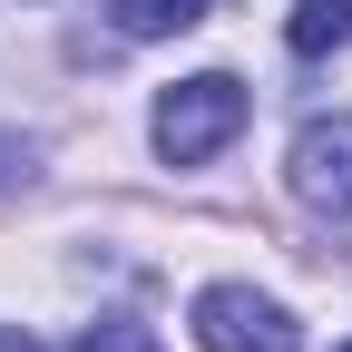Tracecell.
Wrapping results in <instances>:
<instances>
[{
  "instance_id": "277c9868",
  "label": "cell",
  "mask_w": 352,
  "mask_h": 352,
  "mask_svg": "<svg viewBox=\"0 0 352 352\" xmlns=\"http://www.w3.org/2000/svg\"><path fill=\"white\" fill-rule=\"evenodd\" d=\"M284 39H294V59H333L342 39H352V0H294Z\"/></svg>"
},
{
  "instance_id": "7a4b0ae2",
  "label": "cell",
  "mask_w": 352,
  "mask_h": 352,
  "mask_svg": "<svg viewBox=\"0 0 352 352\" xmlns=\"http://www.w3.org/2000/svg\"><path fill=\"white\" fill-rule=\"evenodd\" d=\"M196 342L206 352H303V323L254 284H206L196 294Z\"/></svg>"
},
{
  "instance_id": "6da1fadb",
  "label": "cell",
  "mask_w": 352,
  "mask_h": 352,
  "mask_svg": "<svg viewBox=\"0 0 352 352\" xmlns=\"http://www.w3.org/2000/svg\"><path fill=\"white\" fill-rule=\"evenodd\" d=\"M245 78H226V69H206V78H176L166 98H157V118H147V138H157V157L166 166H206L215 147L245 127Z\"/></svg>"
},
{
  "instance_id": "8992f818",
  "label": "cell",
  "mask_w": 352,
  "mask_h": 352,
  "mask_svg": "<svg viewBox=\"0 0 352 352\" xmlns=\"http://www.w3.org/2000/svg\"><path fill=\"white\" fill-rule=\"evenodd\" d=\"M69 352H157V333H147V323H88Z\"/></svg>"
},
{
  "instance_id": "3957f363",
  "label": "cell",
  "mask_w": 352,
  "mask_h": 352,
  "mask_svg": "<svg viewBox=\"0 0 352 352\" xmlns=\"http://www.w3.org/2000/svg\"><path fill=\"white\" fill-rule=\"evenodd\" d=\"M284 176H294V196L314 206V215L352 226V118H303V127H294Z\"/></svg>"
},
{
  "instance_id": "52a82bcc",
  "label": "cell",
  "mask_w": 352,
  "mask_h": 352,
  "mask_svg": "<svg viewBox=\"0 0 352 352\" xmlns=\"http://www.w3.org/2000/svg\"><path fill=\"white\" fill-rule=\"evenodd\" d=\"M342 352H352V342H342Z\"/></svg>"
},
{
  "instance_id": "5b68a950",
  "label": "cell",
  "mask_w": 352,
  "mask_h": 352,
  "mask_svg": "<svg viewBox=\"0 0 352 352\" xmlns=\"http://www.w3.org/2000/svg\"><path fill=\"white\" fill-rule=\"evenodd\" d=\"M108 20H118L127 39H176V30L206 20V0H108Z\"/></svg>"
}]
</instances>
